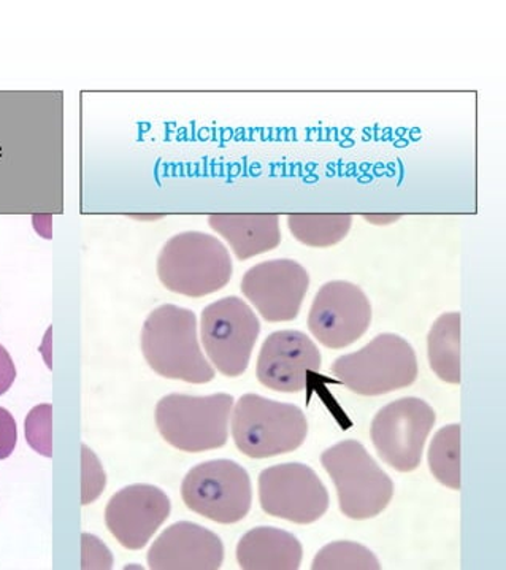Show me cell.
<instances>
[{
    "mask_svg": "<svg viewBox=\"0 0 506 570\" xmlns=\"http://www.w3.org/2000/svg\"><path fill=\"white\" fill-rule=\"evenodd\" d=\"M181 498L197 515L219 524L238 523L251 509V480L234 461H208L196 465L185 476Z\"/></svg>",
    "mask_w": 506,
    "mask_h": 570,
    "instance_id": "obj_8",
    "label": "cell"
},
{
    "mask_svg": "<svg viewBox=\"0 0 506 570\" xmlns=\"http://www.w3.org/2000/svg\"><path fill=\"white\" fill-rule=\"evenodd\" d=\"M26 441L44 458L53 456V405L40 404L26 416Z\"/></svg>",
    "mask_w": 506,
    "mask_h": 570,
    "instance_id": "obj_22",
    "label": "cell"
},
{
    "mask_svg": "<svg viewBox=\"0 0 506 570\" xmlns=\"http://www.w3.org/2000/svg\"><path fill=\"white\" fill-rule=\"evenodd\" d=\"M141 353L163 379L186 383L211 382L215 368L204 356L195 312L166 304L152 311L141 330Z\"/></svg>",
    "mask_w": 506,
    "mask_h": 570,
    "instance_id": "obj_1",
    "label": "cell"
},
{
    "mask_svg": "<svg viewBox=\"0 0 506 570\" xmlns=\"http://www.w3.org/2000/svg\"><path fill=\"white\" fill-rule=\"evenodd\" d=\"M353 216L348 214H294L288 216V227L297 240L307 247L327 248L340 244L349 229Z\"/></svg>",
    "mask_w": 506,
    "mask_h": 570,
    "instance_id": "obj_19",
    "label": "cell"
},
{
    "mask_svg": "<svg viewBox=\"0 0 506 570\" xmlns=\"http://www.w3.org/2000/svg\"><path fill=\"white\" fill-rule=\"evenodd\" d=\"M222 561L221 539L189 521L166 529L148 551V566L152 570H216Z\"/></svg>",
    "mask_w": 506,
    "mask_h": 570,
    "instance_id": "obj_15",
    "label": "cell"
},
{
    "mask_svg": "<svg viewBox=\"0 0 506 570\" xmlns=\"http://www.w3.org/2000/svg\"><path fill=\"white\" fill-rule=\"evenodd\" d=\"M435 419L434 409L423 399L390 402L371 421L370 438L379 458L399 472L418 469Z\"/></svg>",
    "mask_w": 506,
    "mask_h": 570,
    "instance_id": "obj_9",
    "label": "cell"
},
{
    "mask_svg": "<svg viewBox=\"0 0 506 570\" xmlns=\"http://www.w3.org/2000/svg\"><path fill=\"white\" fill-rule=\"evenodd\" d=\"M107 475L99 458L87 445H81V504L98 501L106 490Z\"/></svg>",
    "mask_w": 506,
    "mask_h": 570,
    "instance_id": "obj_23",
    "label": "cell"
},
{
    "mask_svg": "<svg viewBox=\"0 0 506 570\" xmlns=\"http://www.w3.org/2000/svg\"><path fill=\"white\" fill-rule=\"evenodd\" d=\"M335 377L359 396H383L418 379L415 350L397 334H379L359 352L337 357Z\"/></svg>",
    "mask_w": 506,
    "mask_h": 570,
    "instance_id": "obj_5",
    "label": "cell"
},
{
    "mask_svg": "<svg viewBox=\"0 0 506 570\" xmlns=\"http://www.w3.org/2000/svg\"><path fill=\"white\" fill-rule=\"evenodd\" d=\"M429 468L438 482L460 490V424H449L435 434L429 449Z\"/></svg>",
    "mask_w": 506,
    "mask_h": 570,
    "instance_id": "obj_20",
    "label": "cell"
},
{
    "mask_svg": "<svg viewBox=\"0 0 506 570\" xmlns=\"http://www.w3.org/2000/svg\"><path fill=\"white\" fill-rule=\"evenodd\" d=\"M321 368V353L300 331H277L264 342L256 375L264 386L277 393H300L310 372Z\"/></svg>",
    "mask_w": 506,
    "mask_h": 570,
    "instance_id": "obj_14",
    "label": "cell"
},
{
    "mask_svg": "<svg viewBox=\"0 0 506 570\" xmlns=\"http://www.w3.org/2000/svg\"><path fill=\"white\" fill-rule=\"evenodd\" d=\"M307 434V419L296 405L245 394L234 409V442L252 460L291 453L304 445Z\"/></svg>",
    "mask_w": 506,
    "mask_h": 570,
    "instance_id": "obj_3",
    "label": "cell"
},
{
    "mask_svg": "<svg viewBox=\"0 0 506 570\" xmlns=\"http://www.w3.org/2000/svg\"><path fill=\"white\" fill-rule=\"evenodd\" d=\"M51 334H53V327H48L47 334H44L43 344L40 346V353L44 357V363L51 368Z\"/></svg>",
    "mask_w": 506,
    "mask_h": 570,
    "instance_id": "obj_29",
    "label": "cell"
},
{
    "mask_svg": "<svg viewBox=\"0 0 506 570\" xmlns=\"http://www.w3.org/2000/svg\"><path fill=\"white\" fill-rule=\"evenodd\" d=\"M304 550L299 540L277 528H256L237 546L238 566L245 570H297Z\"/></svg>",
    "mask_w": 506,
    "mask_h": 570,
    "instance_id": "obj_17",
    "label": "cell"
},
{
    "mask_svg": "<svg viewBox=\"0 0 506 570\" xmlns=\"http://www.w3.org/2000/svg\"><path fill=\"white\" fill-rule=\"evenodd\" d=\"M259 501L267 515L311 524L326 515L329 493L308 465H274L259 475Z\"/></svg>",
    "mask_w": 506,
    "mask_h": 570,
    "instance_id": "obj_10",
    "label": "cell"
},
{
    "mask_svg": "<svg viewBox=\"0 0 506 570\" xmlns=\"http://www.w3.org/2000/svg\"><path fill=\"white\" fill-rule=\"evenodd\" d=\"M260 334L256 313L240 297L230 296L204 308L200 338L208 360L226 377H240Z\"/></svg>",
    "mask_w": 506,
    "mask_h": 570,
    "instance_id": "obj_7",
    "label": "cell"
},
{
    "mask_svg": "<svg viewBox=\"0 0 506 570\" xmlns=\"http://www.w3.org/2000/svg\"><path fill=\"white\" fill-rule=\"evenodd\" d=\"M311 569L315 570H379L381 564L370 550L356 542L329 543L324 547L315 561Z\"/></svg>",
    "mask_w": 506,
    "mask_h": 570,
    "instance_id": "obj_21",
    "label": "cell"
},
{
    "mask_svg": "<svg viewBox=\"0 0 506 570\" xmlns=\"http://www.w3.org/2000/svg\"><path fill=\"white\" fill-rule=\"evenodd\" d=\"M310 277L292 259H271L251 267L241 281V293L269 323L292 322L307 296Z\"/></svg>",
    "mask_w": 506,
    "mask_h": 570,
    "instance_id": "obj_12",
    "label": "cell"
},
{
    "mask_svg": "<svg viewBox=\"0 0 506 570\" xmlns=\"http://www.w3.org/2000/svg\"><path fill=\"white\" fill-rule=\"evenodd\" d=\"M232 271L225 244L199 230L177 234L159 253L158 275L162 285L195 299L225 288Z\"/></svg>",
    "mask_w": 506,
    "mask_h": 570,
    "instance_id": "obj_2",
    "label": "cell"
},
{
    "mask_svg": "<svg viewBox=\"0 0 506 570\" xmlns=\"http://www.w3.org/2000/svg\"><path fill=\"white\" fill-rule=\"evenodd\" d=\"M208 223L240 261L271 252L281 242L280 218L275 214H215Z\"/></svg>",
    "mask_w": 506,
    "mask_h": 570,
    "instance_id": "obj_16",
    "label": "cell"
},
{
    "mask_svg": "<svg viewBox=\"0 0 506 570\" xmlns=\"http://www.w3.org/2000/svg\"><path fill=\"white\" fill-rule=\"evenodd\" d=\"M427 353L431 371L452 385L460 383V313L441 315L427 337Z\"/></svg>",
    "mask_w": 506,
    "mask_h": 570,
    "instance_id": "obj_18",
    "label": "cell"
},
{
    "mask_svg": "<svg viewBox=\"0 0 506 570\" xmlns=\"http://www.w3.org/2000/svg\"><path fill=\"white\" fill-rule=\"evenodd\" d=\"M371 323V305L355 283L329 282L312 301L308 330L319 344L341 350L355 344Z\"/></svg>",
    "mask_w": 506,
    "mask_h": 570,
    "instance_id": "obj_11",
    "label": "cell"
},
{
    "mask_svg": "<svg viewBox=\"0 0 506 570\" xmlns=\"http://www.w3.org/2000/svg\"><path fill=\"white\" fill-rule=\"evenodd\" d=\"M17 379V367L6 348L0 345V396L6 394Z\"/></svg>",
    "mask_w": 506,
    "mask_h": 570,
    "instance_id": "obj_26",
    "label": "cell"
},
{
    "mask_svg": "<svg viewBox=\"0 0 506 570\" xmlns=\"http://www.w3.org/2000/svg\"><path fill=\"white\" fill-rule=\"evenodd\" d=\"M401 215H364L366 222L377 226H388L393 223L399 222Z\"/></svg>",
    "mask_w": 506,
    "mask_h": 570,
    "instance_id": "obj_28",
    "label": "cell"
},
{
    "mask_svg": "<svg viewBox=\"0 0 506 570\" xmlns=\"http://www.w3.org/2000/svg\"><path fill=\"white\" fill-rule=\"evenodd\" d=\"M323 468L337 488L341 513L351 520H370L389 505L394 483L367 450L345 441L323 453Z\"/></svg>",
    "mask_w": 506,
    "mask_h": 570,
    "instance_id": "obj_6",
    "label": "cell"
},
{
    "mask_svg": "<svg viewBox=\"0 0 506 570\" xmlns=\"http://www.w3.org/2000/svg\"><path fill=\"white\" fill-rule=\"evenodd\" d=\"M234 397L229 394L186 396L170 394L156 405V426L163 441L180 452L221 449L229 438Z\"/></svg>",
    "mask_w": 506,
    "mask_h": 570,
    "instance_id": "obj_4",
    "label": "cell"
},
{
    "mask_svg": "<svg viewBox=\"0 0 506 570\" xmlns=\"http://www.w3.org/2000/svg\"><path fill=\"white\" fill-rule=\"evenodd\" d=\"M17 442V421L9 410L0 407V460H7L13 453Z\"/></svg>",
    "mask_w": 506,
    "mask_h": 570,
    "instance_id": "obj_25",
    "label": "cell"
},
{
    "mask_svg": "<svg viewBox=\"0 0 506 570\" xmlns=\"http://www.w3.org/2000/svg\"><path fill=\"white\" fill-rule=\"evenodd\" d=\"M170 509V499L159 488L132 484L108 502L107 528L125 549L141 550L169 518Z\"/></svg>",
    "mask_w": 506,
    "mask_h": 570,
    "instance_id": "obj_13",
    "label": "cell"
},
{
    "mask_svg": "<svg viewBox=\"0 0 506 570\" xmlns=\"http://www.w3.org/2000/svg\"><path fill=\"white\" fill-rule=\"evenodd\" d=\"M51 222H53V216L51 215L32 216V225L36 227L37 233L40 234V237L43 238H51Z\"/></svg>",
    "mask_w": 506,
    "mask_h": 570,
    "instance_id": "obj_27",
    "label": "cell"
},
{
    "mask_svg": "<svg viewBox=\"0 0 506 570\" xmlns=\"http://www.w3.org/2000/svg\"><path fill=\"white\" fill-rule=\"evenodd\" d=\"M113 568V557L106 543L92 534L81 535V569L108 570Z\"/></svg>",
    "mask_w": 506,
    "mask_h": 570,
    "instance_id": "obj_24",
    "label": "cell"
}]
</instances>
